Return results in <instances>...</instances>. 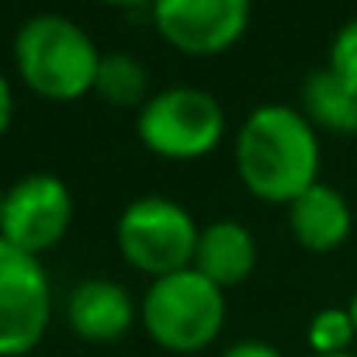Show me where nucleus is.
I'll return each mask as SVG.
<instances>
[{
  "mask_svg": "<svg viewBox=\"0 0 357 357\" xmlns=\"http://www.w3.org/2000/svg\"><path fill=\"white\" fill-rule=\"evenodd\" d=\"M139 319L160 351L184 357L202 354L226 326V291L202 271L188 267L149 281L139 302Z\"/></svg>",
  "mask_w": 357,
  "mask_h": 357,
  "instance_id": "3",
  "label": "nucleus"
},
{
  "mask_svg": "<svg viewBox=\"0 0 357 357\" xmlns=\"http://www.w3.org/2000/svg\"><path fill=\"white\" fill-rule=\"evenodd\" d=\"M101 49L66 14H31L14 35V70L21 84L56 105L94 94Z\"/></svg>",
  "mask_w": 357,
  "mask_h": 357,
  "instance_id": "2",
  "label": "nucleus"
},
{
  "mask_svg": "<svg viewBox=\"0 0 357 357\" xmlns=\"http://www.w3.org/2000/svg\"><path fill=\"white\" fill-rule=\"evenodd\" d=\"M49 323L52 284L42 260L0 239V357H28Z\"/></svg>",
  "mask_w": 357,
  "mask_h": 357,
  "instance_id": "6",
  "label": "nucleus"
},
{
  "mask_svg": "<svg viewBox=\"0 0 357 357\" xmlns=\"http://www.w3.org/2000/svg\"><path fill=\"white\" fill-rule=\"evenodd\" d=\"M10 119H14V91H10V80H7V73L0 70V139L7 135Z\"/></svg>",
  "mask_w": 357,
  "mask_h": 357,
  "instance_id": "17",
  "label": "nucleus"
},
{
  "mask_svg": "<svg viewBox=\"0 0 357 357\" xmlns=\"http://www.w3.org/2000/svg\"><path fill=\"white\" fill-rule=\"evenodd\" d=\"M149 73L132 52H105L94 80V94L112 108H142L149 101Z\"/></svg>",
  "mask_w": 357,
  "mask_h": 357,
  "instance_id": "13",
  "label": "nucleus"
},
{
  "mask_svg": "<svg viewBox=\"0 0 357 357\" xmlns=\"http://www.w3.org/2000/svg\"><path fill=\"white\" fill-rule=\"evenodd\" d=\"M257 267V239L236 219H215L202 226L198 250H195V271H202L212 284L222 291L243 284Z\"/></svg>",
  "mask_w": 357,
  "mask_h": 357,
  "instance_id": "11",
  "label": "nucleus"
},
{
  "mask_svg": "<svg viewBox=\"0 0 357 357\" xmlns=\"http://www.w3.org/2000/svg\"><path fill=\"white\" fill-rule=\"evenodd\" d=\"M288 226H291V236L302 250L330 253L351 239L354 212H351V202L333 184L319 181L288 205Z\"/></svg>",
  "mask_w": 357,
  "mask_h": 357,
  "instance_id": "10",
  "label": "nucleus"
},
{
  "mask_svg": "<svg viewBox=\"0 0 357 357\" xmlns=\"http://www.w3.org/2000/svg\"><path fill=\"white\" fill-rule=\"evenodd\" d=\"M347 312H351V319H354V326H357V291L351 295V302H347Z\"/></svg>",
  "mask_w": 357,
  "mask_h": 357,
  "instance_id": "19",
  "label": "nucleus"
},
{
  "mask_svg": "<svg viewBox=\"0 0 357 357\" xmlns=\"http://www.w3.org/2000/svg\"><path fill=\"white\" fill-rule=\"evenodd\" d=\"M70 222H73V195L63 184V177L49 170L24 174L3 191L0 239L31 257L59 246L70 233Z\"/></svg>",
  "mask_w": 357,
  "mask_h": 357,
  "instance_id": "7",
  "label": "nucleus"
},
{
  "mask_svg": "<svg viewBox=\"0 0 357 357\" xmlns=\"http://www.w3.org/2000/svg\"><path fill=\"white\" fill-rule=\"evenodd\" d=\"M153 28L184 56H219L250 28L253 0H153Z\"/></svg>",
  "mask_w": 357,
  "mask_h": 357,
  "instance_id": "8",
  "label": "nucleus"
},
{
  "mask_svg": "<svg viewBox=\"0 0 357 357\" xmlns=\"http://www.w3.org/2000/svg\"><path fill=\"white\" fill-rule=\"evenodd\" d=\"M326 70L357 94V17L340 24L333 42H330V52H326Z\"/></svg>",
  "mask_w": 357,
  "mask_h": 357,
  "instance_id": "15",
  "label": "nucleus"
},
{
  "mask_svg": "<svg viewBox=\"0 0 357 357\" xmlns=\"http://www.w3.org/2000/svg\"><path fill=\"white\" fill-rule=\"evenodd\" d=\"M243 188L267 205H291L319 184V132L291 105H257L236 132L233 146Z\"/></svg>",
  "mask_w": 357,
  "mask_h": 357,
  "instance_id": "1",
  "label": "nucleus"
},
{
  "mask_svg": "<svg viewBox=\"0 0 357 357\" xmlns=\"http://www.w3.org/2000/svg\"><path fill=\"white\" fill-rule=\"evenodd\" d=\"M305 340H309V351L312 354H351L357 340V326L347 312V305H326L319 309L312 319H309V330H305Z\"/></svg>",
  "mask_w": 357,
  "mask_h": 357,
  "instance_id": "14",
  "label": "nucleus"
},
{
  "mask_svg": "<svg viewBox=\"0 0 357 357\" xmlns=\"http://www.w3.org/2000/svg\"><path fill=\"white\" fill-rule=\"evenodd\" d=\"M309 357H357V354L351 351V354H309Z\"/></svg>",
  "mask_w": 357,
  "mask_h": 357,
  "instance_id": "20",
  "label": "nucleus"
},
{
  "mask_svg": "<svg viewBox=\"0 0 357 357\" xmlns=\"http://www.w3.org/2000/svg\"><path fill=\"white\" fill-rule=\"evenodd\" d=\"M0 212H3V188H0Z\"/></svg>",
  "mask_w": 357,
  "mask_h": 357,
  "instance_id": "21",
  "label": "nucleus"
},
{
  "mask_svg": "<svg viewBox=\"0 0 357 357\" xmlns=\"http://www.w3.org/2000/svg\"><path fill=\"white\" fill-rule=\"evenodd\" d=\"M135 135L153 156L191 163L212 156L222 146L226 112L219 98L202 87H163L135 112Z\"/></svg>",
  "mask_w": 357,
  "mask_h": 357,
  "instance_id": "4",
  "label": "nucleus"
},
{
  "mask_svg": "<svg viewBox=\"0 0 357 357\" xmlns=\"http://www.w3.org/2000/svg\"><path fill=\"white\" fill-rule=\"evenodd\" d=\"M202 226L195 215L163 195H142L128 202L115 226V243L128 267L146 274L149 281L195 267Z\"/></svg>",
  "mask_w": 357,
  "mask_h": 357,
  "instance_id": "5",
  "label": "nucleus"
},
{
  "mask_svg": "<svg viewBox=\"0 0 357 357\" xmlns=\"http://www.w3.org/2000/svg\"><path fill=\"white\" fill-rule=\"evenodd\" d=\"M101 3H112V7H132V3H153V0H101Z\"/></svg>",
  "mask_w": 357,
  "mask_h": 357,
  "instance_id": "18",
  "label": "nucleus"
},
{
  "mask_svg": "<svg viewBox=\"0 0 357 357\" xmlns=\"http://www.w3.org/2000/svg\"><path fill=\"white\" fill-rule=\"evenodd\" d=\"M298 112L305 119L326 132H344L351 135L357 132V94L347 91L326 66L309 73L302 80V91H298Z\"/></svg>",
  "mask_w": 357,
  "mask_h": 357,
  "instance_id": "12",
  "label": "nucleus"
},
{
  "mask_svg": "<svg viewBox=\"0 0 357 357\" xmlns=\"http://www.w3.org/2000/svg\"><path fill=\"white\" fill-rule=\"evenodd\" d=\"M135 316H139V309H135L132 295L112 278H84L80 284H73V291L66 298V323L87 344L121 340L132 330Z\"/></svg>",
  "mask_w": 357,
  "mask_h": 357,
  "instance_id": "9",
  "label": "nucleus"
},
{
  "mask_svg": "<svg viewBox=\"0 0 357 357\" xmlns=\"http://www.w3.org/2000/svg\"><path fill=\"white\" fill-rule=\"evenodd\" d=\"M219 357H284V354L274 344H267V340H236Z\"/></svg>",
  "mask_w": 357,
  "mask_h": 357,
  "instance_id": "16",
  "label": "nucleus"
}]
</instances>
